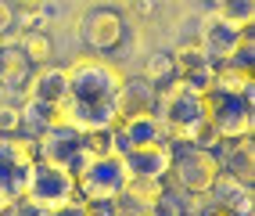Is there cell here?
<instances>
[{
    "mask_svg": "<svg viewBox=\"0 0 255 216\" xmlns=\"http://www.w3.org/2000/svg\"><path fill=\"white\" fill-rule=\"evenodd\" d=\"M123 69L101 54H83L65 65V101L58 105V123L79 130H105L119 123V90Z\"/></svg>",
    "mask_w": 255,
    "mask_h": 216,
    "instance_id": "cell-1",
    "label": "cell"
},
{
    "mask_svg": "<svg viewBox=\"0 0 255 216\" xmlns=\"http://www.w3.org/2000/svg\"><path fill=\"white\" fill-rule=\"evenodd\" d=\"M158 119L165 126V137L173 144H194L198 130L205 126V90L191 87L187 79L173 76L169 83L158 87Z\"/></svg>",
    "mask_w": 255,
    "mask_h": 216,
    "instance_id": "cell-2",
    "label": "cell"
},
{
    "mask_svg": "<svg viewBox=\"0 0 255 216\" xmlns=\"http://www.w3.org/2000/svg\"><path fill=\"white\" fill-rule=\"evenodd\" d=\"M129 170L123 162V152H112V155H101L90 159L76 170V195L83 202H119L129 188Z\"/></svg>",
    "mask_w": 255,
    "mask_h": 216,
    "instance_id": "cell-3",
    "label": "cell"
},
{
    "mask_svg": "<svg viewBox=\"0 0 255 216\" xmlns=\"http://www.w3.org/2000/svg\"><path fill=\"white\" fill-rule=\"evenodd\" d=\"M32 166H36V141L25 134H0V209L4 213L22 202Z\"/></svg>",
    "mask_w": 255,
    "mask_h": 216,
    "instance_id": "cell-4",
    "label": "cell"
},
{
    "mask_svg": "<svg viewBox=\"0 0 255 216\" xmlns=\"http://www.w3.org/2000/svg\"><path fill=\"white\" fill-rule=\"evenodd\" d=\"M219 152L198 144H173V166H169V180L183 195H209L216 177H219Z\"/></svg>",
    "mask_w": 255,
    "mask_h": 216,
    "instance_id": "cell-5",
    "label": "cell"
},
{
    "mask_svg": "<svg viewBox=\"0 0 255 216\" xmlns=\"http://www.w3.org/2000/svg\"><path fill=\"white\" fill-rule=\"evenodd\" d=\"M205 119L216 130L219 141L252 137V130H255V101L234 97V94H219V90H205Z\"/></svg>",
    "mask_w": 255,
    "mask_h": 216,
    "instance_id": "cell-6",
    "label": "cell"
},
{
    "mask_svg": "<svg viewBox=\"0 0 255 216\" xmlns=\"http://www.w3.org/2000/svg\"><path fill=\"white\" fill-rule=\"evenodd\" d=\"M76 198V173L69 170H58V166H47L36 159L29 173V184H25V195H22V206L29 209H50V206H61Z\"/></svg>",
    "mask_w": 255,
    "mask_h": 216,
    "instance_id": "cell-7",
    "label": "cell"
},
{
    "mask_svg": "<svg viewBox=\"0 0 255 216\" xmlns=\"http://www.w3.org/2000/svg\"><path fill=\"white\" fill-rule=\"evenodd\" d=\"M79 40L87 43L90 54H101V58L115 54L119 47H123V40H126L123 14H119L115 7H90V11H83V18H79Z\"/></svg>",
    "mask_w": 255,
    "mask_h": 216,
    "instance_id": "cell-8",
    "label": "cell"
},
{
    "mask_svg": "<svg viewBox=\"0 0 255 216\" xmlns=\"http://www.w3.org/2000/svg\"><path fill=\"white\" fill-rule=\"evenodd\" d=\"M79 144H83V134L72 126H50L43 130V134L36 137V159L47 162V166H58V170H69L76 173L79 166H83V152H79Z\"/></svg>",
    "mask_w": 255,
    "mask_h": 216,
    "instance_id": "cell-9",
    "label": "cell"
},
{
    "mask_svg": "<svg viewBox=\"0 0 255 216\" xmlns=\"http://www.w3.org/2000/svg\"><path fill=\"white\" fill-rule=\"evenodd\" d=\"M123 162L133 180H169V166H173V141H155L140 148H126Z\"/></svg>",
    "mask_w": 255,
    "mask_h": 216,
    "instance_id": "cell-10",
    "label": "cell"
},
{
    "mask_svg": "<svg viewBox=\"0 0 255 216\" xmlns=\"http://www.w3.org/2000/svg\"><path fill=\"white\" fill-rule=\"evenodd\" d=\"M241 36H245L241 29L227 25L223 18H216V14L209 11L205 18H201V29H198V47L209 54V61H212V65H219V61H230V54L237 51Z\"/></svg>",
    "mask_w": 255,
    "mask_h": 216,
    "instance_id": "cell-11",
    "label": "cell"
},
{
    "mask_svg": "<svg viewBox=\"0 0 255 216\" xmlns=\"http://www.w3.org/2000/svg\"><path fill=\"white\" fill-rule=\"evenodd\" d=\"M155 141H169L158 112L123 115V119L115 123V144H119V152H126V148H140V144H155Z\"/></svg>",
    "mask_w": 255,
    "mask_h": 216,
    "instance_id": "cell-12",
    "label": "cell"
},
{
    "mask_svg": "<svg viewBox=\"0 0 255 216\" xmlns=\"http://www.w3.org/2000/svg\"><path fill=\"white\" fill-rule=\"evenodd\" d=\"M209 198L216 206H223L227 213H234V216H252L255 213V191H252V184H245V180H237L234 173H223V170H219Z\"/></svg>",
    "mask_w": 255,
    "mask_h": 216,
    "instance_id": "cell-13",
    "label": "cell"
},
{
    "mask_svg": "<svg viewBox=\"0 0 255 216\" xmlns=\"http://www.w3.org/2000/svg\"><path fill=\"white\" fill-rule=\"evenodd\" d=\"M173 61H176V76H180V79H187L191 87H198V90H209V87H212L216 65H212V61H209V54L198 47V40L180 43L176 51H173Z\"/></svg>",
    "mask_w": 255,
    "mask_h": 216,
    "instance_id": "cell-14",
    "label": "cell"
},
{
    "mask_svg": "<svg viewBox=\"0 0 255 216\" xmlns=\"http://www.w3.org/2000/svg\"><path fill=\"white\" fill-rule=\"evenodd\" d=\"M32 72H36V65L22 54L18 43H0V87L14 90V94H25Z\"/></svg>",
    "mask_w": 255,
    "mask_h": 216,
    "instance_id": "cell-15",
    "label": "cell"
},
{
    "mask_svg": "<svg viewBox=\"0 0 255 216\" xmlns=\"http://www.w3.org/2000/svg\"><path fill=\"white\" fill-rule=\"evenodd\" d=\"M65 87H69V83H65V69H58V65H40V69L32 72L29 87H25V97L58 108L65 101Z\"/></svg>",
    "mask_w": 255,
    "mask_h": 216,
    "instance_id": "cell-16",
    "label": "cell"
},
{
    "mask_svg": "<svg viewBox=\"0 0 255 216\" xmlns=\"http://www.w3.org/2000/svg\"><path fill=\"white\" fill-rule=\"evenodd\" d=\"M158 105V87L147 83L144 76L123 79V90H119V119L123 115H137V112H155Z\"/></svg>",
    "mask_w": 255,
    "mask_h": 216,
    "instance_id": "cell-17",
    "label": "cell"
},
{
    "mask_svg": "<svg viewBox=\"0 0 255 216\" xmlns=\"http://www.w3.org/2000/svg\"><path fill=\"white\" fill-rule=\"evenodd\" d=\"M209 90H219V94H234V97H248V101H255V72H252V69H241V65H234V61H219Z\"/></svg>",
    "mask_w": 255,
    "mask_h": 216,
    "instance_id": "cell-18",
    "label": "cell"
},
{
    "mask_svg": "<svg viewBox=\"0 0 255 216\" xmlns=\"http://www.w3.org/2000/svg\"><path fill=\"white\" fill-rule=\"evenodd\" d=\"M223 144H227V155H219L223 173H234L237 180H245V184H255V148H252V137L223 141Z\"/></svg>",
    "mask_w": 255,
    "mask_h": 216,
    "instance_id": "cell-19",
    "label": "cell"
},
{
    "mask_svg": "<svg viewBox=\"0 0 255 216\" xmlns=\"http://www.w3.org/2000/svg\"><path fill=\"white\" fill-rule=\"evenodd\" d=\"M18 112H22V134L32 137V141H36L43 130L58 126V108L40 105V101H32V97H25V105H22Z\"/></svg>",
    "mask_w": 255,
    "mask_h": 216,
    "instance_id": "cell-20",
    "label": "cell"
},
{
    "mask_svg": "<svg viewBox=\"0 0 255 216\" xmlns=\"http://www.w3.org/2000/svg\"><path fill=\"white\" fill-rule=\"evenodd\" d=\"M216 18H223L227 25L241 29V32H252L255 25V0H219V4L212 7Z\"/></svg>",
    "mask_w": 255,
    "mask_h": 216,
    "instance_id": "cell-21",
    "label": "cell"
},
{
    "mask_svg": "<svg viewBox=\"0 0 255 216\" xmlns=\"http://www.w3.org/2000/svg\"><path fill=\"white\" fill-rule=\"evenodd\" d=\"M18 47L22 54L36 65H50V58H54V40L47 36V29H36V32H18Z\"/></svg>",
    "mask_w": 255,
    "mask_h": 216,
    "instance_id": "cell-22",
    "label": "cell"
},
{
    "mask_svg": "<svg viewBox=\"0 0 255 216\" xmlns=\"http://www.w3.org/2000/svg\"><path fill=\"white\" fill-rule=\"evenodd\" d=\"M147 216H187V198L180 195V188H162L155 195V202L147 206Z\"/></svg>",
    "mask_w": 255,
    "mask_h": 216,
    "instance_id": "cell-23",
    "label": "cell"
},
{
    "mask_svg": "<svg viewBox=\"0 0 255 216\" xmlns=\"http://www.w3.org/2000/svg\"><path fill=\"white\" fill-rule=\"evenodd\" d=\"M176 76V61L169 51H155L147 61H144V79L147 83H155V87H162V83H169Z\"/></svg>",
    "mask_w": 255,
    "mask_h": 216,
    "instance_id": "cell-24",
    "label": "cell"
},
{
    "mask_svg": "<svg viewBox=\"0 0 255 216\" xmlns=\"http://www.w3.org/2000/svg\"><path fill=\"white\" fill-rule=\"evenodd\" d=\"M47 18H50V14L43 11V0H40V4L14 7V32H36V29H47Z\"/></svg>",
    "mask_w": 255,
    "mask_h": 216,
    "instance_id": "cell-25",
    "label": "cell"
},
{
    "mask_svg": "<svg viewBox=\"0 0 255 216\" xmlns=\"http://www.w3.org/2000/svg\"><path fill=\"white\" fill-rule=\"evenodd\" d=\"M32 216H87V202L76 195L69 198V202H61V206H50V209H32Z\"/></svg>",
    "mask_w": 255,
    "mask_h": 216,
    "instance_id": "cell-26",
    "label": "cell"
},
{
    "mask_svg": "<svg viewBox=\"0 0 255 216\" xmlns=\"http://www.w3.org/2000/svg\"><path fill=\"white\" fill-rule=\"evenodd\" d=\"M234 65H241V69H255V40H252V32H245L241 43H237V51L230 54Z\"/></svg>",
    "mask_w": 255,
    "mask_h": 216,
    "instance_id": "cell-27",
    "label": "cell"
},
{
    "mask_svg": "<svg viewBox=\"0 0 255 216\" xmlns=\"http://www.w3.org/2000/svg\"><path fill=\"white\" fill-rule=\"evenodd\" d=\"M0 134H4V137L22 134V112L14 108V105H4V108H0Z\"/></svg>",
    "mask_w": 255,
    "mask_h": 216,
    "instance_id": "cell-28",
    "label": "cell"
},
{
    "mask_svg": "<svg viewBox=\"0 0 255 216\" xmlns=\"http://www.w3.org/2000/svg\"><path fill=\"white\" fill-rule=\"evenodd\" d=\"M14 32V4L11 0H0V40Z\"/></svg>",
    "mask_w": 255,
    "mask_h": 216,
    "instance_id": "cell-29",
    "label": "cell"
},
{
    "mask_svg": "<svg viewBox=\"0 0 255 216\" xmlns=\"http://www.w3.org/2000/svg\"><path fill=\"white\" fill-rule=\"evenodd\" d=\"M129 11L137 14V18H151V14L158 11V0H129Z\"/></svg>",
    "mask_w": 255,
    "mask_h": 216,
    "instance_id": "cell-30",
    "label": "cell"
},
{
    "mask_svg": "<svg viewBox=\"0 0 255 216\" xmlns=\"http://www.w3.org/2000/svg\"><path fill=\"white\" fill-rule=\"evenodd\" d=\"M87 216H112L108 202H87Z\"/></svg>",
    "mask_w": 255,
    "mask_h": 216,
    "instance_id": "cell-31",
    "label": "cell"
},
{
    "mask_svg": "<svg viewBox=\"0 0 255 216\" xmlns=\"http://www.w3.org/2000/svg\"><path fill=\"white\" fill-rule=\"evenodd\" d=\"M198 216H234V213H227L223 206H216V202H212V198H209V206H205V209H201Z\"/></svg>",
    "mask_w": 255,
    "mask_h": 216,
    "instance_id": "cell-32",
    "label": "cell"
},
{
    "mask_svg": "<svg viewBox=\"0 0 255 216\" xmlns=\"http://www.w3.org/2000/svg\"><path fill=\"white\" fill-rule=\"evenodd\" d=\"M7 216H32V209L18 202V206H14V209H7Z\"/></svg>",
    "mask_w": 255,
    "mask_h": 216,
    "instance_id": "cell-33",
    "label": "cell"
},
{
    "mask_svg": "<svg viewBox=\"0 0 255 216\" xmlns=\"http://www.w3.org/2000/svg\"><path fill=\"white\" fill-rule=\"evenodd\" d=\"M201 4H205V7H209V11H212V7H216V4H219V0H201Z\"/></svg>",
    "mask_w": 255,
    "mask_h": 216,
    "instance_id": "cell-34",
    "label": "cell"
},
{
    "mask_svg": "<svg viewBox=\"0 0 255 216\" xmlns=\"http://www.w3.org/2000/svg\"><path fill=\"white\" fill-rule=\"evenodd\" d=\"M29 4H40V0H29Z\"/></svg>",
    "mask_w": 255,
    "mask_h": 216,
    "instance_id": "cell-35",
    "label": "cell"
},
{
    "mask_svg": "<svg viewBox=\"0 0 255 216\" xmlns=\"http://www.w3.org/2000/svg\"><path fill=\"white\" fill-rule=\"evenodd\" d=\"M0 216H7V213H4V209H0Z\"/></svg>",
    "mask_w": 255,
    "mask_h": 216,
    "instance_id": "cell-36",
    "label": "cell"
}]
</instances>
